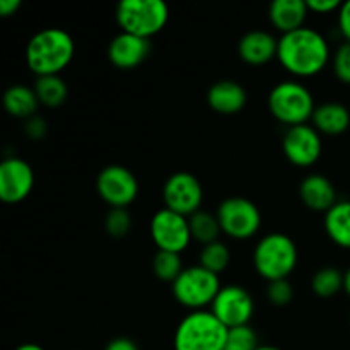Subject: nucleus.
I'll return each instance as SVG.
<instances>
[{
	"instance_id": "22",
	"label": "nucleus",
	"mask_w": 350,
	"mask_h": 350,
	"mask_svg": "<svg viewBox=\"0 0 350 350\" xmlns=\"http://www.w3.org/2000/svg\"><path fill=\"white\" fill-rule=\"evenodd\" d=\"M325 231L340 248L350 250V202L338 200L325 214Z\"/></svg>"
},
{
	"instance_id": "37",
	"label": "nucleus",
	"mask_w": 350,
	"mask_h": 350,
	"mask_svg": "<svg viewBox=\"0 0 350 350\" xmlns=\"http://www.w3.org/2000/svg\"><path fill=\"white\" fill-rule=\"evenodd\" d=\"M14 350H44V349L41 347V345H38V344H23V345H19V347L14 349Z\"/></svg>"
},
{
	"instance_id": "17",
	"label": "nucleus",
	"mask_w": 350,
	"mask_h": 350,
	"mask_svg": "<svg viewBox=\"0 0 350 350\" xmlns=\"http://www.w3.org/2000/svg\"><path fill=\"white\" fill-rule=\"evenodd\" d=\"M299 197L310 211L327 214L337 204V191L334 183L323 174H310L299 185Z\"/></svg>"
},
{
	"instance_id": "29",
	"label": "nucleus",
	"mask_w": 350,
	"mask_h": 350,
	"mask_svg": "<svg viewBox=\"0 0 350 350\" xmlns=\"http://www.w3.org/2000/svg\"><path fill=\"white\" fill-rule=\"evenodd\" d=\"M105 229L111 238H125L132 229V217L126 208H109L105 217Z\"/></svg>"
},
{
	"instance_id": "18",
	"label": "nucleus",
	"mask_w": 350,
	"mask_h": 350,
	"mask_svg": "<svg viewBox=\"0 0 350 350\" xmlns=\"http://www.w3.org/2000/svg\"><path fill=\"white\" fill-rule=\"evenodd\" d=\"M207 103L215 113L236 115L248 103V92L236 81H219L208 89Z\"/></svg>"
},
{
	"instance_id": "23",
	"label": "nucleus",
	"mask_w": 350,
	"mask_h": 350,
	"mask_svg": "<svg viewBox=\"0 0 350 350\" xmlns=\"http://www.w3.org/2000/svg\"><path fill=\"white\" fill-rule=\"evenodd\" d=\"M34 92H36L38 99H40V105L48 106V108H58L68 98L67 82L60 75L38 77L36 84H34Z\"/></svg>"
},
{
	"instance_id": "9",
	"label": "nucleus",
	"mask_w": 350,
	"mask_h": 350,
	"mask_svg": "<svg viewBox=\"0 0 350 350\" xmlns=\"http://www.w3.org/2000/svg\"><path fill=\"white\" fill-rule=\"evenodd\" d=\"M150 238L157 246V252L180 253L190 246V221L185 215L170 208H161L150 219Z\"/></svg>"
},
{
	"instance_id": "11",
	"label": "nucleus",
	"mask_w": 350,
	"mask_h": 350,
	"mask_svg": "<svg viewBox=\"0 0 350 350\" xmlns=\"http://www.w3.org/2000/svg\"><path fill=\"white\" fill-rule=\"evenodd\" d=\"M211 313L226 328H238L250 325L255 313V303L248 291L238 284L222 286L211 306Z\"/></svg>"
},
{
	"instance_id": "15",
	"label": "nucleus",
	"mask_w": 350,
	"mask_h": 350,
	"mask_svg": "<svg viewBox=\"0 0 350 350\" xmlns=\"http://www.w3.org/2000/svg\"><path fill=\"white\" fill-rule=\"evenodd\" d=\"M150 51H152L150 40L122 31L109 41L108 58L116 68L130 70L139 67L149 57Z\"/></svg>"
},
{
	"instance_id": "26",
	"label": "nucleus",
	"mask_w": 350,
	"mask_h": 350,
	"mask_svg": "<svg viewBox=\"0 0 350 350\" xmlns=\"http://www.w3.org/2000/svg\"><path fill=\"white\" fill-rule=\"evenodd\" d=\"M229 262H231V252H229L228 246L222 241L211 243V245H205L200 252V263L204 269L211 270L212 273H221L228 269Z\"/></svg>"
},
{
	"instance_id": "14",
	"label": "nucleus",
	"mask_w": 350,
	"mask_h": 350,
	"mask_svg": "<svg viewBox=\"0 0 350 350\" xmlns=\"http://www.w3.org/2000/svg\"><path fill=\"white\" fill-rule=\"evenodd\" d=\"M34 187V173L29 163L21 157H7L0 164V200L19 204L26 200Z\"/></svg>"
},
{
	"instance_id": "13",
	"label": "nucleus",
	"mask_w": 350,
	"mask_h": 350,
	"mask_svg": "<svg viewBox=\"0 0 350 350\" xmlns=\"http://www.w3.org/2000/svg\"><path fill=\"white\" fill-rule=\"evenodd\" d=\"M282 150L287 161L297 167H310L320 159L323 142L313 125H297L287 129L282 139Z\"/></svg>"
},
{
	"instance_id": "6",
	"label": "nucleus",
	"mask_w": 350,
	"mask_h": 350,
	"mask_svg": "<svg viewBox=\"0 0 350 350\" xmlns=\"http://www.w3.org/2000/svg\"><path fill=\"white\" fill-rule=\"evenodd\" d=\"M170 9L163 0H122L116 7V23L122 31L140 38H150L164 29Z\"/></svg>"
},
{
	"instance_id": "30",
	"label": "nucleus",
	"mask_w": 350,
	"mask_h": 350,
	"mask_svg": "<svg viewBox=\"0 0 350 350\" xmlns=\"http://www.w3.org/2000/svg\"><path fill=\"white\" fill-rule=\"evenodd\" d=\"M267 297L275 306H287L294 299V289L287 279L275 280V282H269Z\"/></svg>"
},
{
	"instance_id": "8",
	"label": "nucleus",
	"mask_w": 350,
	"mask_h": 350,
	"mask_svg": "<svg viewBox=\"0 0 350 350\" xmlns=\"http://www.w3.org/2000/svg\"><path fill=\"white\" fill-rule=\"evenodd\" d=\"M215 215L222 232L239 241L253 238L262 228V212L258 205L245 197L226 198L221 202Z\"/></svg>"
},
{
	"instance_id": "36",
	"label": "nucleus",
	"mask_w": 350,
	"mask_h": 350,
	"mask_svg": "<svg viewBox=\"0 0 350 350\" xmlns=\"http://www.w3.org/2000/svg\"><path fill=\"white\" fill-rule=\"evenodd\" d=\"M23 2L21 0H0V16L2 17H10L14 14H17V10L21 9Z\"/></svg>"
},
{
	"instance_id": "7",
	"label": "nucleus",
	"mask_w": 350,
	"mask_h": 350,
	"mask_svg": "<svg viewBox=\"0 0 350 350\" xmlns=\"http://www.w3.org/2000/svg\"><path fill=\"white\" fill-rule=\"evenodd\" d=\"M171 289L181 306L191 311H204L207 306H212L222 286L217 273H212L202 265H193L180 273L171 284Z\"/></svg>"
},
{
	"instance_id": "25",
	"label": "nucleus",
	"mask_w": 350,
	"mask_h": 350,
	"mask_svg": "<svg viewBox=\"0 0 350 350\" xmlns=\"http://www.w3.org/2000/svg\"><path fill=\"white\" fill-rule=\"evenodd\" d=\"M344 277L340 270L335 267L320 269L311 279V289L320 297H332L344 289Z\"/></svg>"
},
{
	"instance_id": "39",
	"label": "nucleus",
	"mask_w": 350,
	"mask_h": 350,
	"mask_svg": "<svg viewBox=\"0 0 350 350\" xmlns=\"http://www.w3.org/2000/svg\"><path fill=\"white\" fill-rule=\"evenodd\" d=\"M256 350H280L279 347H273V345H260Z\"/></svg>"
},
{
	"instance_id": "28",
	"label": "nucleus",
	"mask_w": 350,
	"mask_h": 350,
	"mask_svg": "<svg viewBox=\"0 0 350 350\" xmlns=\"http://www.w3.org/2000/svg\"><path fill=\"white\" fill-rule=\"evenodd\" d=\"M258 347L256 332L250 325H245V327L231 328L228 332V338L222 350H256Z\"/></svg>"
},
{
	"instance_id": "10",
	"label": "nucleus",
	"mask_w": 350,
	"mask_h": 350,
	"mask_svg": "<svg viewBox=\"0 0 350 350\" xmlns=\"http://www.w3.org/2000/svg\"><path fill=\"white\" fill-rule=\"evenodd\" d=\"M96 190L111 208H126L139 197V180L129 167L109 164L96 178Z\"/></svg>"
},
{
	"instance_id": "20",
	"label": "nucleus",
	"mask_w": 350,
	"mask_h": 350,
	"mask_svg": "<svg viewBox=\"0 0 350 350\" xmlns=\"http://www.w3.org/2000/svg\"><path fill=\"white\" fill-rule=\"evenodd\" d=\"M313 126L325 135H342L350 126V111L340 103H323L313 113Z\"/></svg>"
},
{
	"instance_id": "32",
	"label": "nucleus",
	"mask_w": 350,
	"mask_h": 350,
	"mask_svg": "<svg viewBox=\"0 0 350 350\" xmlns=\"http://www.w3.org/2000/svg\"><path fill=\"white\" fill-rule=\"evenodd\" d=\"M24 132H26V135L29 137V139L41 140L46 137L48 125L46 122H44V118H41V116H33V118L27 120L26 125H24Z\"/></svg>"
},
{
	"instance_id": "33",
	"label": "nucleus",
	"mask_w": 350,
	"mask_h": 350,
	"mask_svg": "<svg viewBox=\"0 0 350 350\" xmlns=\"http://www.w3.org/2000/svg\"><path fill=\"white\" fill-rule=\"evenodd\" d=\"M306 3L308 9L317 14H330L342 7V2L338 0H306Z\"/></svg>"
},
{
	"instance_id": "3",
	"label": "nucleus",
	"mask_w": 350,
	"mask_h": 350,
	"mask_svg": "<svg viewBox=\"0 0 350 350\" xmlns=\"http://www.w3.org/2000/svg\"><path fill=\"white\" fill-rule=\"evenodd\" d=\"M297 246L284 232H270L256 243L253 265L256 273L269 282L289 279L297 265Z\"/></svg>"
},
{
	"instance_id": "34",
	"label": "nucleus",
	"mask_w": 350,
	"mask_h": 350,
	"mask_svg": "<svg viewBox=\"0 0 350 350\" xmlns=\"http://www.w3.org/2000/svg\"><path fill=\"white\" fill-rule=\"evenodd\" d=\"M338 29L345 41L350 43V0L342 3V7L338 9Z\"/></svg>"
},
{
	"instance_id": "24",
	"label": "nucleus",
	"mask_w": 350,
	"mask_h": 350,
	"mask_svg": "<svg viewBox=\"0 0 350 350\" xmlns=\"http://www.w3.org/2000/svg\"><path fill=\"white\" fill-rule=\"evenodd\" d=\"M188 221H190L191 238L195 241L202 243L204 246L219 241V236H221L222 229L221 224H219L217 215L211 214V212L198 211L197 214L188 217Z\"/></svg>"
},
{
	"instance_id": "4",
	"label": "nucleus",
	"mask_w": 350,
	"mask_h": 350,
	"mask_svg": "<svg viewBox=\"0 0 350 350\" xmlns=\"http://www.w3.org/2000/svg\"><path fill=\"white\" fill-rule=\"evenodd\" d=\"M228 332L211 311H191L174 332V350H222Z\"/></svg>"
},
{
	"instance_id": "5",
	"label": "nucleus",
	"mask_w": 350,
	"mask_h": 350,
	"mask_svg": "<svg viewBox=\"0 0 350 350\" xmlns=\"http://www.w3.org/2000/svg\"><path fill=\"white\" fill-rule=\"evenodd\" d=\"M269 109L277 122L291 129L313 118L317 105L306 85L297 81H282L270 91Z\"/></svg>"
},
{
	"instance_id": "1",
	"label": "nucleus",
	"mask_w": 350,
	"mask_h": 350,
	"mask_svg": "<svg viewBox=\"0 0 350 350\" xmlns=\"http://www.w3.org/2000/svg\"><path fill=\"white\" fill-rule=\"evenodd\" d=\"M330 44L320 31L313 27L286 33L279 38L277 60L296 77L318 75L330 62Z\"/></svg>"
},
{
	"instance_id": "27",
	"label": "nucleus",
	"mask_w": 350,
	"mask_h": 350,
	"mask_svg": "<svg viewBox=\"0 0 350 350\" xmlns=\"http://www.w3.org/2000/svg\"><path fill=\"white\" fill-rule=\"evenodd\" d=\"M152 269L157 279L171 284H173L174 280L180 277V273L185 270L180 253L171 252H157L156 256H154Z\"/></svg>"
},
{
	"instance_id": "2",
	"label": "nucleus",
	"mask_w": 350,
	"mask_h": 350,
	"mask_svg": "<svg viewBox=\"0 0 350 350\" xmlns=\"http://www.w3.org/2000/svg\"><path fill=\"white\" fill-rule=\"evenodd\" d=\"M74 38L60 27H46L27 41L26 64L38 77L60 75L74 60Z\"/></svg>"
},
{
	"instance_id": "21",
	"label": "nucleus",
	"mask_w": 350,
	"mask_h": 350,
	"mask_svg": "<svg viewBox=\"0 0 350 350\" xmlns=\"http://www.w3.org/2000/svg\"><path fill=\"white\" fill-rule=\"evenodd\" d=\"M38 106H40V99H38L34 89L27 88V85H10L3 92V108L16 118H33L36 116Z\"/></svg>"
},
{
	"instance_id": "38",
	"label": "nucleus",
	"mask_w": 350,
	"mask_h": 350,
	"mask_svg": "<svg viewBox=\"0 0 350 350\" xmlns=\"http://www.w3.org/2000/svg\"><path fill=\"white\" fill-rule=\"evenodd\" d=\"M344 291L347 293V296L350 297V269L345 272V277H344Z\"/></svg>"
},
{
	"instance_id": "12",
	"label": "nucleus",
	"mask_w": 350,
	"mask_h": 350,
	"mask_svg": "<svg viewBox=\"0 0 350 350\" xmlns=\"http://www.w3.org/2000/svg\"><path fill=\"white\" fill-rule=\"evenodd\" d=\"M164 207L178 212L185 217H191L200 211L204 202V188L197 176L187 171L171 174L163 187Z\"/></svg>"
},
{
	"instance_id": "16",
	"label": "nucleus",
	"mask_w": 350,
	"mask_h": 350,
	"mask_svg": "<svg viewBox=\"0 0 350 350\" xmlns=\"http://www.w3.org/2000/svg\"><path fill=\"white\" fill-rule=\"evenodd\" d=\"M279 40L269 31H250L239 40L238 53L250 65H265L277 57Z\"/></svg>"
},
{
	"instance_id": "35",
	"label": "nucleus",
	"mask_w": 350,
	"mask_h": 350,
	"mask_svg": "<svg viewBox=\"0 0 350 350\" xmlns=\"http://www.w3.org/2000/svg\"><path fill=\"white\" fill-rule=\"evenodd\" d=\"M105 350H139V347H137V344L132 338L118 337L113 338V340L106 345Z\"/></svg>"
},
{
	"instance_id": "19",
	"label": "nucleus",
	"mask_w": 350,
	"mask_h": 350,
	"mask_svg": "<svg viewBox=\"0 0 350 350\" xmlns=\"http://www.w3.org/2000/svg\"><path fill=\"white\" fill-rule=\"evenodd\" d=\"M310 9L304 0H273L269 7L270 23L282 34L304 27Z\"/></svg>"
},
{
	"instance_id": "31",
	"label": "nucleus",
	"mask_w": 350,
	"mask_h": 350,
	"mask_svg": "<svg viewBox=\"0 0 350 350\" xmlns=\"http://www.w3.org/2000/svg\"><path fill=\"white\" fill-rule=\"evenodd\" d=\"M332 62H334V72L338 81L350 85V43L345 41L344 44H340Z\"/></svg>"
}]
</instances>
